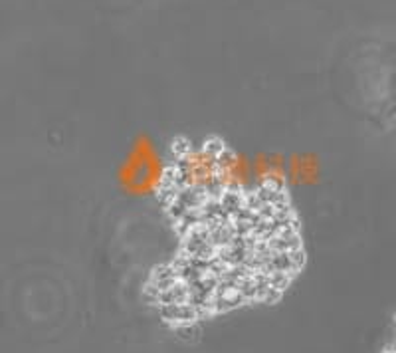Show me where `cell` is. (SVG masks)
I'll list each match as a JSON object with an SVG mask.
<instances>
[{
    "label": "cell",
    "instance_id": "1",
    "mask_svg": "<svg viewBox=\"0 0 396 353\" xmlns=\"http://www.w3.org/2000/svg\"><path fill=\"white\" fill-rule=\"evenodd\" d=\"M157 200L174 236L149 290L174 326L271 302L305 262L301 216L283 182L254 175L222 137L172 139Z\"/></svg>",
    "mask_w": 396,
    "mask_h": 353
}]
</instances>
